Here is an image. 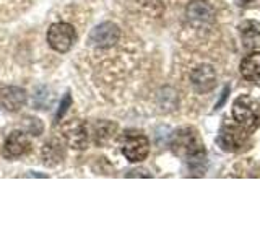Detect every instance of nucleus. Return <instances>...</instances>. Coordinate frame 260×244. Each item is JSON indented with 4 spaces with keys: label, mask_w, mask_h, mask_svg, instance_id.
<instances>
[{
    "label": "nucleus",
    "mask_w": 260,
    "mask_h": 244,
    "mask_svg": "<svg viewBox=\"0 0 260 244\" xmlns=\"http://www.w3.org/2000/svg\"><path fill=\"white\" fill-rule=\"evenodd\" d=\"M171 148H173L174 155L189 163L192 169L205 163V148H203L199 132L192 127H182L176 130L173 138H171Z\"/></svg>",
    "instance_id": "f257e3e1"
},
{
    "label": "nucleus",
    "mask_w": 260,
    "mask_h": 244,
    "mask_svg": "<svg viewBox=\"0 0 260 244\" xmlns=\"http://www.w3.org/2000/svg\"><path fill=\"white\" fill-rule=\"evenodd\" d=\"M231 112L236 124H239L249 132L255 130L260 126V106L247 95H241L236 98Z\"/></svg>",
    "instance_id": "f03ea898"
},
{
    "label": "nucleus",
    "mask_w": 260,
    "mask_h": 244,
    "mask_svg": "<svg viewBox=\"0 0 260 244\" xmlns=\"http://www.w3.org/2000/svg\"><path fill=\"white\" fill-rule=\"evenodd\" d=\"M249 140V130L241 127L239 124H224L219 129V135L216 142L219 148L224 151H239Z\"/></svg>",
    "instance_id": "7ed1b4c3"
},
{
    "label": "nucleus",
    "mask_w": 260,
    "mask_h": 244,
    "mask_svg": "<svg viewBox=\"0 0 260 244\" xmlns=\"http://www.w3.org/2000/svg\"><path fill=\"white\" fill-rule=\"evenodd\" d=\"M122 153L132 163L143 161L150 153V142L145 135L140 134H127L120 142Z\"/></svg>",
    "instance_id": "20e7f679"
},
{
    "label": "nucleus",
    "mask_w": 260,
    "mask_h": 244,
    "mask_svg": "<svg viewBox=\"0 0 260 244\" xmlns=\"http://www.w3.org/2000/svg\"><path fill=\"white\" fill-rule=\"evenodd\" d=\"M75 41V29L69 23H55L47 31V43L57 52H67Z\"/></svg>",
    "instance_id": "39448f33"
},
{
    "label": "nucleus",
    "mask_w": 260,
    "mask_h": 244,
    "mask_svg": "<svg viewBox=\"0 0 260 244\" xmlns=\"http://www.w3.org/2000/svg\"><path fill=\"white\" fill-rule=\"evenodd\" d=\"M62 135L70 148L85 150L88 146V129L81 120H69L62 126Z\"/></svg>",
    "instance_id": "423d86ee"
},
{
    "label": "nucleus",
    "mask_w": 260,
    "mask_h": 244,
    "mask_svg": "<svg viewBox=\"0 0 260 244\" xmlns=\"http://www.w3.org/2000/svg\"><path fill=\"white\" fill-rule=\"evenodd\" d=\"M120 31L116 24L112 23H103L100 26H96L91 35H89V43L96 47H111L119 41Z\"/></svg>",
    "instance_id": "0eeeda50"
},
{
    "label": "nucleus",
    "mask_w": 260,
    "mask_h": 244,
    "mask_svg": "<svg viewBox=\"0 0 260 244\" xmlns=\"http://www.w3.org/2000/svg\"><path fill=\"white\" fill-rule=\"evenodd\" d=\"M187 20H189L193 26H205L215 21V10L210 4L203 2V0H195L187 7Z\"/></svg>",
    "instance_id": "6e6552de"
},
{
    "label": "nucleus",
    "mask_w": 260,
    "mask_h": 244,
    "mask_svg": "<svg viewBox=\"0 0 260 244\" xmlns=\"http://www.w3.org/2000/svg\"><path fill=\"white\" fill-rule=\"evenodd\" d=\"M190 80H192L193 88L197 89L199 93H207L216 86V72L211 65L203 64L192 72Z\"/></svg>",
    "instance_id": "1a4fd4ad"
},
{
    "label": "nucleus",
    "mask_w": 260,
    "mask_h": 244,
    "mask_svg": "<svg viewBox=\"0 0 260 244\" xmlns=\"http://www.w3.org/2000/svg\"><path fill=\"white\" fill-rule=\"evenodd\" d=\"M29 148V138L23 130H13V132L7 137L5 146H4V155L8 158H16L21 157L23 153H26Z\"/></svg>",
    "instance_id": "9d476101"
},
{
    "label": "nucleus",
    "mask_w": 260,
    "mask_h": 244,
    "mask_svg": "<svg viewBox=\"0 0 260 244\" xmlns=\"http://www.w3.org/2000/svg\"><path fill=\"white\" fill-rule=\"evenodd\" d=\"M26 103V92L16 86H0V106L7 111H18Z\"/></svg>",
    "instance_id": "9b49d317"
},
{
    "label": "nucleus",
    "mask_w": 260,
    "mask_h": 244,
    "mask_svg": "<svg viewBox=\"0 0 260 244\" xmlns=\"http://www.w3.org/2000/svg\"><path fill=\"white\" fill-rule=\"evenodd\" d=\"M241 75L250 81H260V52H252L244 57L239 65Z\"/></svg>",
    "instance_id": "f8f14e48"
},
{
    "label": "nucleus",
    "mask_w": 260,
    "mask_h": 244,
    "mask_svg": "<svg viewBox=\"0 0 260 244\" xmlns=\"http://www.w3.org/2000/svg\"><path fill=\"white\" fill-rule=\"evenodd\" d=\"M63 158V150H62V145L59 140H51L47 142L43 146V160H44V165L47 166H55L59 165Z\"/></svg>",
    "instance_id": "ddd939ff"
},
{
    "label": "nucleus",
    "mask_w": 260,
    "mask_h": 244,
    "mask_svg": "<svg viewBox=\"0 0 260 244\" xmlns=\"http://www.w3.org/2000/svg\"><path fill=\"white\" fill-rule=\"evenodd\" d=\"M239 33L244 39H254L260 36V23L255 20H247L239 24Z\"/></svg>",
    "instance_id": "4468645a"
},
{
    "label": "nucleus",
    "mask_w": 260,
    "mask_h": 244,
    "mask_svg": "<svg viewBox=\"0 0 260 244\" xmlns=\"http://www.w3.org/2000/svg\"><path fill=\"white\" fill-rule=\"evenodd\" d=\"M114 132H116V129L109 130V132H104V130H103V122H100V124L94 126V137H96L98 143H106L108 140H111Z\"/></svg>",
    "instance_id": "2eb2a0df"
},
{
    "label": "nucleus",
    "mask_w": 260,
    "mask_h": 244,
    "mask_svg": "<svg viewBox=\"0 0 260 244\" xmlns=\"http://www.w3.org/2000/svg\"><path fill=\"white\" fill-rule=\"evenodd\" d=\"M72 104V98H70V95H65V98L62 100V103H60V108H59V111H57V120H60L62 117H63V114L67 112V109H69V106Z\"/></svg>",
    "instance_id": "dca6fc26"
},
{
    "label": "nucleus",
    "mask_w": 260,
    "mask_h": 244,
    "mask_svg": "<svg viewBox=\"0 0 260 244\" xmlns=\"http://www.w3.org/2000/svg\"><path fill=\"white\" fill-rule=\"evenodd\" d=\"M238 2H239V5H246V4H250L252 0H238Z\"/></svg>",
    "instance_id": "f3484780"
}]
</instances>
